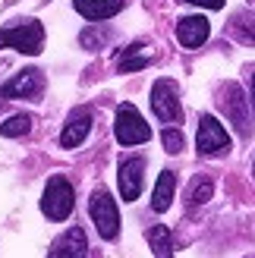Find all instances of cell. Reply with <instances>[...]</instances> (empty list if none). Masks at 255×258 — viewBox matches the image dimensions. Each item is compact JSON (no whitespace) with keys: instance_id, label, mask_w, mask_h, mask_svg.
Masks as SVG:
<instances>
[{"instance_id":"5bb4252c","label":"cell","mask_w":255,"mask_h":258,"mask_svg":"<svg viewBox=\"0 0 255 258\" xmlns=\"http://www.w3.org/2000/svg\"><path fill=\"white\" fill-rule=\"evenodd\" d=\"M142 47H145L142 41H136V44H130V47H123V50H120V57H117V70H120V73H136V70L148 67V63H151V54H145Z\"/></svg>"},{"instance_id":"9c48e42d","label":"cell","mask_w":255,"mask_h":258,"mask_svg":"<svg viewBox=\"0 0 255 258\" xmlns=\"http://www.w3.org/2000/svg\"><path fill=\"white\" fill-rule=\"evenodd\" d=\"M88 133H92V110H88V107H79V110L70 113L67 126H63L60 145H63V148H76V145H82V142H85Z\"/></svg>"},{"instance_id":"9a60e30c","label":"cell","mask_w":255,"mask_h":258,"mask_svg":"<svg viewBox=\"0 0 255 258\" xmlns=\"http://www.w3.org/2000/svg\"><path fill=\"white\" fill-rule=\"evenodd\" d=\"M148 246L155 252V258H173V236L167 227H151L148 230Z\"/></svg>"},{"instance_id":"ffe728a7","label":"cell","mask_w":255,"mask_h":258,"mask_svg":"<svg viewBox=\"0 0 255 258\" xmlns=\"http://www.w3.org/2000/svg\"><path fill=\"white\" fill-rule=\"evenodd\" d=\"M211 192H214V186H211V179H202V183H196L193 189H189V199H193L196 205H205V202L211 199Z\"/></svg>"},{"instance_id":"ba28073f","label":"cell","mask_w":255,"mask_h":258,"mask_svg":"<svg viewBox=\"0 0 255 258\" xmlns=\"http://www.w3.org/2000/svg\"><path fill=\"white\" fill-rule=\"evenodd\" d=\"M145 183V158H126L120 164V196L126 202H136Z\"/></svg>"},{"instance_id":"8992f818","label":"cell","mask_w":255,"mask_h":258,"mask_svg":"<svg viewBox=\"0 0 255 258\" xmlns=\"http://www.w3.org/2000/svg\"><path fill=\"white\" fill-rule=\"evenodd\" d=\"M44 92V76L41 70H22L10 82L0 85V98H22V101H38Z\"/></svg>"},{"instance_id":"e0dca14e","label":"cell","mask_w":255,"mask_h":258,"mask_svg":"<svg viewBox=\"0 0 255 258\" xmlns=\"http://www.w3.org/2000/svg\"><path fill=\"white\" fill-rule=\"evenodd\" d=\"M32 129V117L29 113H16V117H7L4 123H0V136H7V139H19L25 136Z\"/></svg>"},{"instance_id":"2e32d148","label":"cell","mask_w":255,"mask_h":258,"mask_svg":"<svg viewBox=\"0 0 255 258\" xmlns=\"http://www.w3.org/2000/svg\"><path fill=\"white\" fill-rule=\"evenodd\" d=\"M230 32L236 41H246V44H255V13H236L233 16V25Z\"/></svg>"},{"instance_id":"30bf717a","label":"cell","mask_w":255,"mask_h":258,"mask_svg":"<svg viewBox=\"0 0 255 258\" xmlns=\"http://www.w3.org/2000/svg\"><path fill=\"white\" fill-rule=\"evenodd\" d=\"M211 35V25L205 16H183L176 22V38H180L183 47H202Z\"/></svg>"},{"instance_id":"d6986e66","label":"cell","mask_w":255,"mask_h":258,"mask_svg":"<svg viewBox=\"0 0 255 258\" xmlns=\"http://www.w3.org/2000/svg\"><path fill=\"white\" fill-rule=\"evenodd\" d=\"M161 142H164V148H167L170 154H180L186 148V139L180 129H173V126H164V133H161Z\"/></svg>"},{"instance_id":"7c38bea8","label":"cell","mask_w":255,"mask_h":258,"mask_svg":"<svg viewBox=\"0 0 255 258\" xmlns=\"http://www.w3.org/2000/svg\"><path fill=\"white\" fill-rule=\"evenodd\" d=\"M85 249H88V242H85L82 227H70L57 239V246L50 249V258H85Z\"/></svg>"},{"instance_id":"7402d4cb","label":"cell","mask_w":255,"mask_h":258,"mask_svg":"<svg viewBox=\"0 0 255 258\" xmlns=\"http://www.w3.org/2000/svg\"><path fill=\"white\" fill-rule=\"evenodd\" d=\"M252 107H255V76H252Z\"/></svg>"},{"instance_id":"7a4b0ae2","label":"cell","mask_w":255,"mask_h":258,"mask_svg":"<svg viewBox=\"0 0 255 258\" xmlns=\"http://www.w3.org/2000/svg\"><path fill=\"white\" fill-rule=\"evenodd\" d=\"M76 208V192L70 186V179L63 176H50L47 186H44V196H41V211L50 221H67Z\"/></svg>"},{"instance_id":"52a82bcc","label":"cell","mask_w":255,"mask_h":258,"mask_svg":"<svg viewBox=\"0 0 255 258\" xmlns=\"http://www.w3.org/2000/svg\"><path fill=\"white\" fill-rule=\"evenodd\" d=\"M196 148H199V154H205V158L224 154L230 148V136H227V129L214 117H202L199 120V136H196Z\"/></svg>"},{"instance_id":"ac0fdd59","label":"cell","mask_w":255,"mask_h":258,"mask_svg":"<svg viewBox=\"0 0 255 258\" xmlns=\"http://www.w3.org/2000/svg\"><path fill=\"white\" fill-rule=\"evenodd\" d=\"M107 38H110L107 29H98V25H92V29H85V32L79 35V41H82V47H88V50H98V47L107 44Z\"/></svg>"},{"instance_id":"8fae6325","label":"cell","mask_w":255,"mask_h":258,"mask_svg":"<svg viewBox=\"0 0 255 258\" xmlns=\"http://www.w3.org/2000/svg\"><path fill=\"white\" fill-rule=\"evenodd\" d=\"M76 13H82L85 19L101 22V19H110L126 7V0H73Z\"/></svg>"},{"instance_id":"277c9868","label":"cell","mask_w":255,"mask_h":258,"mask_svg":"<svg viewBox=\"0 0 255 258\" xmlns=\"http://www.w3.org/2000/svg\"><path fill=\"white\" fill-rule=\"evenodd\" d=\"M88 211H92V221H95L101 236L117 239V233H120V211H117V202L110 199V192L98 189L95 196L88 199Z\"/></svg>"},{"instance_id":"4fadbf2b","label":"cell","mask_w":255,"mask_h":258,"mask_svg":"<svg viewBox=\"0 0 255 258\" xmlns=\"http://www.w3.org/2000/svg\"><path fill=\"white\" fill-rule=\"evenodd\" d=\"M173 192H176V173L164 170L158 176V183H155V192H151V211H158V214L167 211L173 205Z\"/></svg>"},{"instance_id":"44dd1931","label":"cell","mask_w":255,"mask_h":258,"mask_svg":"<svg viewBox=\"0 0 255 258\" xmlns=\"http://www.w3.org/2000/svg\"><path fill=\"white\" fill-rule=\"evenodd\" d=\"M186 4H193V7H205V10H221L227 0H186Z\"/></svg>"},{"instance_id":"5b68a950","label":"cell","mask_w":255,"mask_h":258,"mask_svg":"<svg viewBox=\"0 0 255 258\" xmlns=\"http://www.w3.org/2000/svg\"><path fill=\"white\" fill-rule=\"evenodd\" d=\"M151 110L161 123H180L183 120V107H180V92L170 79H158L151 85Z\"/></svg>"},{"instance_id":"6da1fadb","label":"cell","mask_w":255,"mask_h":258,"mask_svg":"<svg viewBox=\"0 0 255 258\" xmlns=\"http://www.w3.org/2000/svg\"><path fill=\"white\" fill-rule=\"evenodd\" d=\"M4 47H16L19 54H41L44 50V29H41V22H35V19H25L19 25H10V29H0V50Z\"/></svg>"},{"instance_id":"3957f363","label":"cell","mask_w":255,"mask_h":258,"mask_svg":"<svg viewBox=\"0 0 255 258\" xmlns=\"http://www.w3.org/2000/svg\"><path fill=\"white\" fill-rule=\"evenodd\" d=\"M113 136H117L120 145H142L151 139V126L142 120V113L133 104H120L117 120H113Z\"/></svg>"}]
</instances>
